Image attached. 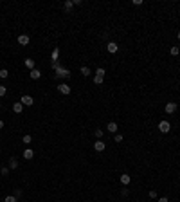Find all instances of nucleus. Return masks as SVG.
<instances>
[{
	"label": "nucleus",
	"mask_w": 180,
	"mask_h": 202,
	"mask_svg": "<svg viewBox=\"0 0 180 202\" xmlns=\"http://www.w3.org/2000/svg\"><path fill=\"white\" fill-rule=\"evenodd\" d=\"M158 130H160L162 134H167L169 130H171V125H169V121H160V123H158Z\"/></svg>",
	"instance_id": "nucleus-1"
},
{
	"label": "nucleus",
	"mask_w": 180,
	"mask_h": 202,
	"mask_svg": "<svg viewBox=\"0 0 180 202\" xmlns=\"http://www.w3.org/2000/svg\"><path fill=\"white\" fill-rule=\"evenodd\" d=\"M56 76H60V78H70V70H69V69L60 67V69L56 70Z\"/></svg>",
	"instance_id": "nucleus-2"
},
{
	"label": "nucleus",
	"mask_w": 180,
	"mask_h": 202,
	"mask_svg": "<svg viewBox=\"0 0 180 202\" xmlns=\"http://www.w3.org/2000/svg\"><path fill=\"white\" fill-rule=\"evenodd\" d=\"M20 103H22V105H25V107H33L34 99L31 98V96H22V99H20Z\"/></svg>",
	"instance_id": "nucleus-3"
},
{
	"label": "nucleus",
	"mask_w": 180,
	"mask_h": 202,
	"mask_svg": "<svg viewBox=\"0 0 180 202\" xmlns=\"http://www.w3.org/2000/svg\"><path fill=\"white\" fill-rule=\"evenodd\" d=\"M176 112V103L175 101H169L166 105V114H175Z\"/></svg>",
	"instance_id": "nucleus-4"
},
{
	"label": "nucleus",
	"mask_w": 180,
	"mask_h": 202,
	"mask_svg": "<svg viewBox=\"0 0 180 202\" xmlns=\"http://www.w3.org/2000/svg\"><path fill=\"white\" fill-rule=\"evenodd\" d=\"M58 90H60L61 94H65V96L70 94V87H69L67 83H60V85H58Z\"/></svg>",
	"instance_id": "nucleus-5"
},
{
	"label": "nucleus",
	"mask_w": 180,
	"mask_h": 202,
	"mask_svg": "<svg viewBox=\"0 0 180 202\" xmlns=\"http://www.w3.org/2000/svg\"><path fill=\"white\" fill-rule=\"evenodd\" d=\"M106 49H108V52H110V54H113V52H117V51H119V45L115 44V42H108Z\"/></svg>",
	"instance_id": "nucleus-6"
},
{
	"label": "nucleus",
	"mask_w": 180,
	"mask_h": 202,
	"mask_svg": "<svg viewBox=\"0 0 180 202\" xmlns=\"http://www.w3.org/2000/svg\"><path fill=\"white\" fill-rule=\"evenodd\" d=\"M119 180H121V184H123V186H128V184H130V180H132V177H130L128 173H123V175L119 177Z\"/></svg>",
	"instance_id": "nucleus-7"
},
{
	"label": "nucleus",
	"mask_w": 180,
	"mask_h": 202,
	"mask_svg": "<svg viewBox=\"0 0 180 202\" xmlns=\"http://www.w3.org/2000/svg\"><path fill=\"white\" fill-rule=\"evenodd\" d=\"M13 110H15V114H22V112H24V105L20 103V101L13 103Z\"/></svg>",
	"instance_id": "nucleus-8"
},
{
	"label": "nucleus",
	"mask_w": 180,
	"mask_h": 202,
	"mask_svg": "<svg viewBox=\"0 0 180 202\" xmlns=\"http://www.w3.org/2000/svg\"><path fill=\"white\" fill-rule=\"evenodd\" d=\"M117 128H119V126H117V123H108V126H106V130L110 132V134H117Z\"/></svg>",
	"instance_id": "nucleus-9"
},
{
	"label": "nucleus",
	"mask_w": 180,
	"mask_h": 202,
	"mask_svg": "<svg viewBox=\"0 0 180 202\" xmlns=\"http://www.w3.org/2000/svg\"><path fill=\"white\" fill-rule=\"evenodd\" d=\"M18 44L20 45H29V36L27 34H20L18 36Z\"/></svg>",
	"instance_id": "nucleus-10"
},
{
	"label": "nucleus",
	"mask_w": 180,
	"mask_h": 202,
	"mask_svg": "<svg viewBox=\"0 0 180 202\" xmlns=\"http://www.w3.org/2000/svg\"><path fill=\"white\" fill-rule=\"evenodd\" d=\"M104 146H106V144H104L103 141H96V143H94V150H96V152H103Z\"/></svg>",
	"instance_id": "nucleus-11"
},
{
	"label": "nucleus",
	"mask_w": 180,
	"mask_h": 202,
	"mask_svg": "<svg viewBox=\"0 0 180 202\" xmlns=\"http://www.w3.org/2000/svg\"><path fill=\"white\" fill-rule=\"evenodd\" d=\"M29 76H31V80H40V76H41V72L38 70V69H33L29 72Z\"/></svg>",
	"instance_id": "nucleus-12"
},
{
	"label": "nucleus",
	"mask_w": 180,
	"mask_h": 202,
	"mask_svg": "<svg viewBox=\"0 0 180 202\" xmlns=\"http://www.w3.org/2000/svg\"><path fill=\"white\" fill-rule=\"evenodd\" d=\"M16 168H18V161L15 157H11L9 159V170H16Z\"/></svg>",
	"instance_id": "nucleus-13"
},
{
	"label": "nucleus",
	"mask_w": 180,
	"mask_h": 202,
	"mask_svg": "<svg viewBox=\"0 0 180 202\" xmlns=\"http://www.w3.org/2000/svg\"><path fill=\"white\" fill-rule=\"evenodd\" d=\"M25 67L33 70V69H34V60H33V58H25Z\"/></svg>",
	"instance_id": "nucleus-14"
},
{
	"label": "nucleus",
	"mask_w": 180,
	"mask_h": 202,
	"mask_svg": "<svg viewBox=\"0 0 180 202\" xmlns=\"http://www.w3.org/2000/svg\"><path fill=\"white\" fill-rule=\"evenodd\" d=\"M34 157V152L31 150V148H27V150L24 152V159H33Z\"/></svg>",
	"instance_id": "nucleus-15"
},
{
	"label": "nucleus",
	"mask_w": 180,
	"mask_h": 202,
	"mask_svg": "<svg viewBox=\"0 0 180 202\" xmlns=\"http://www.w3.org/2000/svg\"><path fill=\"white\" fill-rule=\"evenodd\" d=\"M81 74H83L85 78H88V76H90V69H88V67H81Z\"/></svg>",
	"instance_id": "nucleus-16"
},
{
	"label": "nucleus",
	"mask_w": 180,
	"mask_h": 202,
	"mask_svg": "<svg viewBox=\"0 0 180 202\" xmlns=\"http://www.w3.org/2000/svg\"><path fill=\"white\" fill-rule=\"evenodd\" d=\"M7 76H9V70H7V69H0V78L6 80Z\"/></svg>",
	"instance_id": "nucleus-17"
},
{
	"label": "nucleus",
	"mask_w": 180,
	"mask_h": 202,
	"mask_svg": "<svg viewBox=\"0 0 180 202\" xmlns=\"http://www.w3.org/2000/svg\"><path fill=\"white\" fill-rule=\"evenodd\" d=\"M22 141H24V144H31V143H33V137H31V135H24Z\"/></svg>",
	"instance_id": "nucleus-18"
},
{
	"label": "nucleus",
	"mask_w": 180,
	"mask_h": 202,
	"mask_svg": "<svg viewBox=\"0 0 180 202\" xmlns=\"http://www.w3.org/2000/svg\"><path fill=\"white\" fill-rule=\"evenodd\" d=\"M63 6H65V11H70V9H72V6H74V2H72V0H67V2L63 4Z\"/></svg>",
	"instance_id": "nucleus-19"
},
{
	"label": "nucleus",
	"mask_w": 180,
	"mask_h": 202,
	"mask_svg": "<svg viewBox=\"0 0 180 202\" xmlns=\"http://www.w3.org/2000/svg\"><path fill=\"white\" fill-rule=\"evenodd\" d=\"M58 56H60V49H54L52 51V61H58Z\"/></svg>",
	"instance_id": "nucleus-20"
},
{
	"label": "nucleus",
	"mask_w": 180,
	"mask_h": 202,
	"mask_svg": "<svg viewBox=\"0 0 180 202\" xmlns=\"http://www.w3.org/2000/svg\"><path fill=\"white\" fill-rule=\"evenodd\" d=\"M103 81H104V78H101V76H94V83H96V85H103Z\"/></svg>",
	"instance_id": "nucleus-21"
},
{
	"label": "nucleus",
	"mask_w": 180,
	"mask_h": 202,
	"mask_svg": "<svg viewBox=\"0 0 180 202\" xmlns=\"http://www.w3.org/2000/svg\"><path fill=\"white\" fill-rule=\"evenodd\" d=\"M4 202H18V200H16V197H15V195H9V197H6V198H4Z\"/></svg>",
	"instance_id": "nucleus-22"
},
{
	"label": "nucleus",
	"mask_w": 180,
	"mask_h": 202,
	"mask_svg": "<svg viewBox=\"0 0 180 202\" xmlns=\"http://www.w3.org/2000/svg\"><path fill=\"white\" fill-rule=\"evenodd\" d=\"M96 76H101V78H104V69H103V67H99V69L96 70Z\"/></svg>",
	"instance_id": "nucleus-23"
},
{
	"label": "nucleus",
	"mask_w": 180,
	"mask_h": 202,
	"mask_svg": "<svg viewBox=\"0 0 180 202\" xmlns=\"http://www.w3.org/2000/svg\"><path fill=\"white\" fill-rule=\"evenodd\" d=\"M171 54H173V56H178V54H180V49H178V47H171Z\"/></svg>",
	"instance_id": "nucleus-24"
},
{
	"label": "nucleus",
	"mask_w": 180,
	"mask_h": 202,
	"mask_svg": "<svg viewBox=\"0 0 180 202\" xmlns=\"http://www.w3.org/2000/svg\"><path fill=\"white\" fill-rule=\"evenodd\" d=\"M113 139H115V143H121V141H123V135H121V134H115Z\"/></svg>",
	"instance_id": "nucleus-25"
},
{
	"label": "nucleus",
	"mask_w": 180,
	"mask_h": 202,
	"mask_svg": "<svg viewBox=\"0 0 180 202\" xmlns=\"http://www.w3.org/2000/svg\"><path fill=\"white\" fill-rule=\"evenodd\" d=\"M6 92H7V89L4 87V85H0V96H6Z\"/></svg>",
	"instance_id": "nucleus-26"
},
{
	"label": "nucleus",
	"mask_w": 180,
	"mask_h": 202,
	"mask_svg": "<svg viewBox=\"0 0 180 202\" xmlns=\"http://www.w3.org/2000/svg\"><path fill=\"white\" fill-rule=\"evenodd\" d=\"M94 134H96V137H103V130H101V128H96V132H94Z\"/></svg>",
	"instance_id": "nucleus-27"
},
{
	"label": "nucleus",
	"mask_w": 180,
	"mask_h": 202,
	"mask_svg": "<svg viewBox=\"0 0 180 202\" xmlns=\"http://www.w3.org/2000/svg\"><path fill=\"white\" fill-rule=\"evenodd\" d=\"M22 195V189H18V188H15V197H20Z\"/></svg>",
	"instance_id": "nucleus-28"
},
{
	"label": "nucleus",
	"mask_w": 180,
	"mask_h": 202,
	"mask_svg": "<svg viewBox=\"0 0 180 202\" xmlns=\"http://www.w3.org/2000/svg\"><path fill=\"white\" fill-rule=\"evenodd\" d=\"M133 6H142V0H133Z\"/></svg>",
	"instance_id": "nucleus-29"
},
{
	"label": "nucleus",
	"mask_w": 180,
	"mask_h": 202,
	"mask_svg": "<svg viewBox=\"0 0 180 202\" xmlns=\"http://www.w3.org/2000/svg\"><path fill=\"white\" fill-rule=\"evenodd\" d=\"M9 173V168H2V175H7Z\"/></svg>",
	"instance_id": "nucleus-30"
},
{
	"label": "nucleus",
	"mask_w": 180,
	"mask_h": 202,
	"mask_svg": "<svg viewBox=\"0 0 180 202\" xmlns=\"http://www.w3.org/2000/svg\"><path fill=\"white\" fill-rule=\"evenodd\" d=\"M150 197H151V198H155V197H157V191H153V189H151V191H150Z\"/></svg>",
	"instance_id": "nucleus-31"
},
{
	"label": "nucleus",
	"mask_w": 180,
	"mask_h": 202,
	"mask_svg": "<svg viewBox=\"0 0 180 202\" xmlns=\"http://www.w3.org/2000/svg\"><path fill=\"white\" fill-rule=\"evenodd\" d=\"M158 202H169V200H167L166 197H160V198H158Z\"/></svg>",
	"instance_id": "nucleus-32"
},
{
	"label": "nucleus",
	"mask_w": 180,
	"mask_h": 202,
	"mask_svg": "<svg viewBox=\"0 0 180 202\" xmlns=\"http://www.w3.org/2000/svg\"><path fill=\"white\" fill-rule=\"evenodd\" d=\"M4 128V121H0V130H2Z\"/></svg>",
	"instance_id": "nucleus-33"
},
{
	"label": "nucleus",
	"mask_w": 180,
	"mask_h": 202,
	"mask_svg": "<svg viewBox=\"0 0 180 202\" xmlns=\"http://www.w3.org/2000/svg\"><path fill=\"white\" fill-rule=\"evenodd\" d=\"M178 40H180V31H178Z\"/></svg>",
	"instance_id": "nucleus-34"
},
{
	"label": "nucleus",
	"mask_w": 180,
	"mask_h": 202,
	"mask_svg": "<svg viewBox=\"0 0 180 202\" xmlns=\"http://www.w3.org/2000/svg\"><path fill=\"white\" fill-rule=\"evenodd\" d=\"M0 107H2V103H0Z\"/></svg>",
	"instance_id": "nucleus-35"
}]
</instances>
